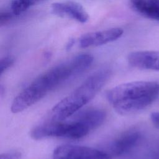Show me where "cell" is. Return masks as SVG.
<instances>
[{
  "mask_svg": "<svg viewBox=\"0 0 159 159\" xmlns=\"http://www.w3.org/2000/svg\"><path fill=\"white\" fill-rule=\"evenodd\" d=\"M47 1V0H12L11 3V10L15 16H18L31 6L44 2Z\"/></svg>",
  "mask_w": 159,
  "mask_h": 159,
  "instance_id": "cell-11",
  "label": "cell"
},
{
  "mask_svg": "<svg viewBox=\"0 0 159 159\" xmlns=\"http://www.w3.org/2000/svg\"><path fill=\"white\" fill-rule=\"evenodd\" d=\"M159 97V83L137 81L116 86L106 93V98L118 113L130 115L141 111Z\"/></svg>",
  "mask_w": 159,
  "mask_h": 159,
  "instance_id": "cell-3",
  "label": "cell"
},
{
  "mask_svg": "<svg viewBox=\"0 0 159 159\" xmlns=\"http://www.w3.org/2000/svg\"><path fill=\"white\" fill-rule=\"evenodd\" d=\"M52 11L57 16L70 18L81 23L89 19V15L80 4L72 1L57 2L52 4Z\"/></svg>",
  "mask_w": 159,
  "mask_h": 159,
  "instance_id": "cell-8",
  "label": "cell"
},
{
  "mask_svg": "<svg viewBox=\"0 0 159 159\" xmlns=\"http://www.w3.org/2000/svg\"><path fill=\"white\" fill-rule=\"evenodd\" d=\"M14 16H16L12 11H2L0 14V24L3 25L8 23Z\"/></svg>",
  "mask_w": 159,
  "mask_h": 159,
  "instance_id": "cell-13",
  "label": "cell"
},
{
  "mask_svg": "<svg viewBox=\"0 0 159 159\" xmlns=\"http://www.w3.org/2000/svg\"><path fill=\"white\" fill-rule=\"evenodd\" d=\"M105 118L106 112L103 110L89 109L62 120L52 119L39 124L33 129L30 135L35 140L47 137L78 139L100 126Z\"/></svg>",
  "mask_w": 159,
  "mask_h": 159,
  "instance_id": "cell-2",
  "label": "cell"
},
{
  "mask_svg": "<svg viewBox=\"0 0 159 159\" xmlns=\"http://www.w3.org/2000/svg\"><path fill=\"white\" fill-rule=\"evenodd\" d=\"M14 63V59L11 57H5L1 60L0 62V74L1 75L9 68Z\"/></svg>",
  "mask_w": 159,
  "mask_h": 159,
  "instance_id": "cell-12",
  "label": "cell"
},
{
  "mask_svg": "<svg viewBox=\"0 0 159 159\" xmlns=\"http://www.w3.org/2000/svg\"><path fill=\"white\" fill-rule=\"evenodd\" d=\"M150 119L153 124L159 129V112H155L150 114Z\"/></svg>",
  "mask_w": 159,
  "mask_h": 159,
  "instance_id": "cell-15",
  "label": "cell"
},
{
  "mask_svg": "<svg viewBox=\"0 0 159 159\" xmlns=\"http://www.w3.org/2000/svg\"><path fill=\"white\" fill-rule=\"evenodd\" d=\"M124 30L119 27L89 32L83 35L79 39V45L81 48L96 47L114 42L119 39Z\"/></svg>",
  "mask_w": 159,
  "mask_h": 159,
  "instance_id": "cell-7",
  "label": "cell"
},
{
  "mask_svg": "<svg viewBox=\"0 0 159 159\" xmlns=\"http://www.w3.org/2000/svg\"><path fill=\"white\" fill-rule=\"evenodd\" d=\"M74 40L73 39H71V40H70V41H69V43L67 44V48L68 49H70V48H71V47L73 45V43H74Z\"/></svg>",
  "mask_w": 159,
  "mask_h": 159,
  "instance_id": "cell-16",
  "label": "cell"
},
{
  "mask_svg": "<svg viewBox=\"0 0 159 159\" xmlns=\"http://www.w3.org/2000/svg\"><path fill=\"white\" fill-rule=\"evenodd\" d=\"M142 138L140 131L130 129L115 139L109 145V156L120 157L131 152L137 146Z\"/></svg>",
  "mask_w": 159,
  "mask_h": 159,
  "instance_id": "cell-6",
  "label": "cell"
},
{
  "mask_svg": "<svg viewBox=\"0 0 159 159\" xmlns=\"http://www.w3.org/2000/svg\"><path fill=\"white\" fill-rule=\"evenodd\" d=\"M21 154L17 152H11L4 153L1 155L0 159H19Z\"/></svg>",
  "mask_w": 159,
  "mask_h": 159,
  "instance_id": "cell-14",
  "label": "cell"
},
{
  "mask_svg": "<svg viewBox=\"0 0 159 159\" xmlns=\"http://www.w3.org/2000/svg\"><path fill=\"white\" fill-rule=\"evenodd\" d=\"M130 66L143 70L159 71V51L145 50L131 52L127 57Z\"/></svg>",
  "mask_w": 159,
  "mask_h": 159,
  "instance_id": "cell-9",
  "label": "cell"
},
{
  "mask_svg": "<svg viewBox=\"0 0 159 159\" xmlns=\"http://www.w3.org/2000/svg\"><path fill=\"white\" fill-rule=\"evenodd\" d=\"M93 61L91 55L82 53L48 70L16 96L11 105V111L17 113L31 106L52 91L82 73Z\"/></svg>",
  "mask_w": 159,
  "mask_h": 159,
  "instance_id": "cell-1",
  "label": "cell"
},
{
  "mask_svg": "<svg viewBox=\"0 0 159 159\" xmlns=\"http://www.w3.org/2000/svg\"><path fill=\"white\" fill-rule=\"evenodd\" d=\"M132 9L141 16L159 22V0H129Z\"/></svg>",
  "mask_w": 159,
  "mask_h": 159,
  "instance_id": "cell-10",
  "label": "cell"
},
{
  "mask_svg": "<svg viewBox=\"0 0 159 159\" xmlns=\"http://www.w3.org/2000/svg\"><path fill=\"white\" fill-rule=\"evenodd\" d=\"M109 69H100L89 76L71 94L58 102L52 110V118L62 120L76 112L88 103L101 89L111 76Z\"/></svg>",
  "mask_w": 159,
  "mask_h": 159,
  "instance_id": "cell-4",
  "label": "cell"
},
{
  "mask_svg": "<svg viewBox=\"0 0 159 159\" xmlns=\"http://www.w3.org/2000/svg\"><path fill=\"white\" fill-rule=\"evenodd\" d=\"M53 159H111L105 152L84 146L63 145L56 148Z\"/></svg>",
  "mask_w": 159,
  "mask_h": 159,
  "instance_id": "cell-5",
  "label": "cell"
}]
</instances>
